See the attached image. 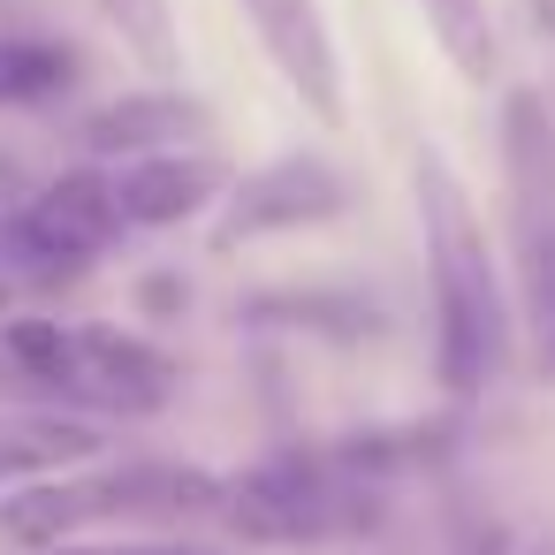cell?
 <instances>
[{
    "mask_svg": "<svg viewBox=\"0 0 555 555\" xmlns=\"http://www.w3.org/2000/svg\"><path fill=\"white\" fill-rule=\"evenodd\" d=\"M411 206L426 236V289H434V373L456 403L487 396L517 350V297L502 282V259L487 244V221L456 168L426 145L411 160Z\"/></svg>",
    "mask_w": 555,
    "mask_h": 555,
    "instance_id": "cell-1",
    "label": "cell"
},
{
    "mask_svg": "<svg viewBox=\"0 0 555 555\" xmlns=\"http://www.w3.org/2000/svg\"><path fill=\"white\" fill-rule=\"evenodd\" d=\"M0 380L54 411L153 418L183 373L160 343L107 320H0Z\"/></svg>",
    "mask_w": 555,
    "mask_h": 555,
    "instance_id": "cell-2",
    "label": "cell"
},
{
    "mask_svg": "<svg viewBox=\"0 0 555 555\" xmlns=\"http://www.w3.org/2000/svg\"><path fill=\"white\" fill-rule=\"evenodd\" d=\"M214 517L251 547H327L380 525V487L358 479L335 449H274L221 479Z\"/></svg>",
    "mask_w": 555,
    "mask_h": 555,
    "instance_id": "cell-3",
    "label": "cell"
},
{
    "mask_svg": "<svg viewBox=\"0 0 555 555\" xmlns=\"http://www.w3.org/2000/svg\"><path fill=\"white\" fill-rule=\"evenodd\" d=\"M122 236L130 229L115 214L107 168H69L47 191H31L24 206H0V274H9L16 289H69Z\"/></svg>",
    "mask_w": 555,
    "mask_h": 555,
    "instance_id": "cell-4",
    "label": "cell"
},
{
    "mask_svg": "<svg viewBox=\"0 0 555 555\" xmlns=\"http://www.w3.org/2000/svg\"><path fill=\"white\" fill-rule=\"evenodd\" d=\"M502 191H509V267L532 335L555 327V115L532 85L502 92Z\"/></svg>",
    "mask_w": 555,
    "mask_h": 555,
    "instance_id": "cell-5",
    "label": "cell"
},
{
    "mask_svg": "<svg viewBox=\"0 0 555 555\" xmlns=\"http://www.w3.org/2000/svg\"><path fill=\"white\" fill-rule=\"evenodd\" d=\"M350 214V183L312 160V153H282L267 168H251L244 183H229L221 198V229H214V251H244V244H267V236H297V229H327Z\"/></svg>",
    "mask_w": 555,
    "mask_h": 555,
    "instance_id": "cell-6",
    "label": "cell"
},
{
    "mask_svg": "<svg viewBox=\"0 0 555 555\" xmlns=\"http://www.w3.org/2000/svg\"><path fill=\"white\" fill-rule=\"evenodd\" d=\"M85 525H130V472H54V479H24L0 494V540L16 555H47L69 547Z\"/></svg>",
    "mask_w": 555,
    "mask_h": 555,
    "instance_id": "cell-7",
    "label": "cell"
},
{
    "mask_svg": "<svg viewBox=\"0 0 555 555\" xmlns=\"http://www.w3.org/2000/svg\"><path fill=\"white\" fill-rule=\"evenodd\" d=\"M236 9L259 31L267 62L282 69V85L312 107V122H343L350 92H343V54H335V31H327L320 0H236Z\"/></svg>",
    "mask_w": 555,
    "mask_h": 555,
    "instance_id": "cell-8",
    "label": "cell"
},
{
    "mask_svg": "<svg viewBox=\"0 0 555 555\" xmlns=\"http://www.w3.org/2000/svg\"><path fill=\"white\" fill-rule=\"evenodd\" d=\"M115 214L122 229H176L191 214H206L214 198H229V168L214 153H145V160H115Z\"/></svg>",
    "mask_w": 555,
    "mask_h": 555,
    "instance_id": "cell-9",
    "label": "cell"
},
{
    "mask_svg": "<svg viewBox=\"0 0 555 555\" xmlns=\"http://www.w3.org/2000/svg\"><path fill=\"white\" fill-rule=\"evenodd\" d=\"M214 130L206 100L191 92H130V100H107L77 122L85 153L92 160H145V153H183Z\"/></svg>",
    "mask_w": 555,
    "mask_h": 555,
    "instance_id": "cell-10",
    "label": "cell"
},
{
    "mask_svg": "<svg viewBox=\"0 0 555 555\" xmlns=\"http://www.w3.org/2000/svg\"><path fill=\"white\" fill-rule=\"evenodd\" d=\"M107 441L100 426L85 418H62V411H24L0 426V487H24V479H54V472H77L92 464Z\"/></svg>",
    "mask_w": 555,
    "mask_h": 555,
    "instance_id": "cell-11",
    "label": "cell"
},
{
    "mask_svg": "<svg viewBox=\"0 0 555 555\" xmlns=\"http://www.w3.org/2000/svg\"><path fill=\"white\" fill-rule=\"evenodd\" d=\"M85 54L69 39H39V31H0V115H31L54 107L62 92H77Z\"/></svg>",
    "mask_w": 555,
    "mask_h": 555,
    "instance_id": "cell-12",
    "label": "cell"
},
{
    "mask_svg": "<svg viewBox=\"0 0 555 555\" xmlns=\"http://www.w3.org/2000/svg\"><path fill=\"white\" fill-rule=\"evenodd\" d=\"M251 327H305V335H327V343H365L380 335V312L358 297V289H267L244 305Z\"/></svg>",
    "mask_w": 555,
    "mask_h": 555,
    "instance_id": "cell-13",
    "label": "cell"
},
{
    "mask_svg": "<svg viewBox=\"0 0 555 555\" xmlns=\"http://www.w3.org/2000/svg\"><path fill=\"white\" fill-rule=\"evenodd\" d=\"M418 16H426L434 47L449 54V69L464 85H494L502 77V39H494L487 0H418Z\"/></svg>",
    "mask_w": 555,
    "mask_h": 555,
    "instance_id": "cell-14",
    "label": "cell"
},
{
    "mask_svg": "<svg viewBox=\"0 0 555 555\" xmlns=\"http://www.w3.org/2000/svg\"><path fill=\"white\" fill-rule=\"evenodd\" d=\"M92 16L153 69V77H183V31L168 0H92Z\"/></svg>",
    "mask_w": 555,
    "mask_h": 555,
    "instance_id": "cell-15",
    "label": "cell"
},
{
    "mask_svg": "<svg viewBox=\"0 0 555 555\" xmlns=\"http://www.w3.org/2000/svg\"><path fill=\"white\" fill-rule=\"evenodd\" d=\"M183 305H191L183 274H145V312H183Z\"/></svg>",
    "mask_w": 555,
    "mask_h": 555,
    "instance_id": "cell-16",
    "label": "cell"
},
{
    "mask_svg": "<svg viewBox=\"0 0 555 555\" xmlns=\"http://www.w3.org/2000/svg\"><path fill=\"white\" fill-rule=\"evenodd\" d=\"M47 555H206V547H47Z\"/></svg>",
    "mask_w": 555,
    "mask_h": 555,
    "instance_id": "cell-17",
    "label": "cell"
},
{
    "mask_svg": "<svg viewBox=\"0 0 555 555\" xmlns=\"http://www.w3.org/2000/svg\"><path fill=\"white\" fill-rule=\"evenodd\" d=\"M464 555H517V547H509V532H502V525H487V532H472V540H464Z\"/></svg>",
    "mask_w": 555,
    "mask_h": 555,
    "instance_id": "cell-18",
    "label": "cell"
},
{
    "mask_svg": "<svg viewBox=\"0 0 555 555\" xmlns=\"http://www.w3.org/2000/svg\"><path fill=\"white\" fill-rule=\"evenodd\" d=\"M532 24L547 31V47H555V0H532Z\"/></svg>",
    "mask_w": 555,
    "mask_h": 555,
    "instance_id": "cell-19",
    "label": "cell"
},
{
    "mask_svg": "<svg viewBox=\"0 0 555 555\" xmlns=\"http://www.w3.org/2000/svg\"><path fill=\"white\" fill-rule=\"evenodd\" d=\"M540 373H547V380H555V327H547V335H540Z\"/></svg>",
    "mask_w": 555,
    "mask_h": 555,
    "instance_id": "cell-20",
    "label": "cell"
},
{
    "mask_svg": "<svg viewBox=\"0 0 555 555\" xmlns=\"http://www.w3.org/2000/svg\"><path fill=\"white\" fill-rule=\"evenodd\" d=\"M9 305H16V282H9V274H0V320H9Z\"/></svg>",
    "mask_w": 555,
    "mask_h": 555,
    "instance_id": "cell-21",
    "label": "cell"
},
{
    "mask_svg": "<svg viewBox=\"0 0 555 555\" xmlns=\"http://www.w3.org/2000/svg\"><path fill=\"white\" fill-rule=\"evenodd\" d=\"M0 191H9V160H0Z\"/></svg>",
    "mask_w": 555,
    "mask_h": 555,
    "instance_id": "cell-22",
    "label": "cell"
}]
</instances>
